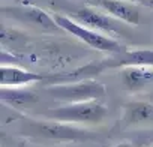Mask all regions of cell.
Instances as JSON below:
<instances>
[{"label":"cell","mask_w":153,"mask_h":147,"mask_svg":"<svg viewBox=\"0 0 153 147\" xmlns=\"http://www.w3.org/2000/svg\"><path fill=\"white\" fill-rule=\"evenodd\" d=\"M53 18L62 30H65V32L71 33L72 36L81 39L84 44H87L89 47H92L95 50L111 53V54H120V53L125 51V47L119 41H116L114 38L107 36L104 33H99L96 30L87 29V27L81 26L80 23L74 21L71 17H66V15H62V14H53Z\"/></svg>","instance_id":"cell-3"},{"label":"cell","mask_w":153,"mask_h":147,"mask_svg":"<svg viewBox=\"0 0 153 147\" xmlns=\"http://www.w3.org/2000/svg\"><path fill=\"white\" fill-rule=\"evenodd\" d=\"M108 110L104 104L99 101H90V102H80V104H66L59 108H53L47 113V117L50 120L76 125H99L107 117Z\"/></svg>","instance_id":"cell-1"},{"label":"cell","mask_w":153,"mask_h":147,"mask_svg":"<svg viewBox=\"0 0 153 147\" xmlns=\"http://www.w3.org/2000/svg\"><path fill=\"white\" fill-rule=\"evenodd\" d=\"M153 116V105L149 102H132L126 108V120L129 123H140Z\"/></svg>","instance_id":"cell-12"},{"label":"cell","mask_w":153,"mask_h":147,"mask_svg":"<svg viewBox=\"0 0 153 147\" xmlns=\"http://www.w3.org/2000/svg\"><path fill=\"white\" fill-rule=\"evenodd\" d=\"M120 77L128 90L137 92L153 83V68L152 66H125L122 68Z\"/></svg>","instance_id":"cell-10"},{"label":"cell","mask_w":153,"mask_h":147,"mask_svg":"<svg viewBox=\"0 0 153 147\" xmlns=\"http://www.w3.org/2000/svg\"><path fill=\"white\" fill-rule=\"evenodd\" d=\"M74 21L80 23L81 26L96 30V32H102L104 35H119L120 33V27L119 23L116 21V18H113L111 15H108L107 12L98 9V8H92V6H84L74 11L69 15Z\"/></svg>","instance_id":"cell-5"},{"label":"cell","mask_w":153,"mask_h":147,"mask_svg":"<svg viewBox=\"0 0 153 147\" xmlns=\"http://www.w3.org/2000/svg\"><path fill=\"white\" fill-rule=\"evenodd\" d=\"M44 80L45 77L41 74L21 69L18 66L2 65V68H0V84H2V87H23Z\"/></svg>","instance_id":"cell-7"},{"label":"cell","mask_w":153,"mask_h":147,"mask_svg":"<svg viewBox=\"0 0 153 147\" xmlns=\"http://www.w3.org/2000/svg\"><path fill=\"white\" fill-rule=\"evenodd\" d=\"M3 11H9L15 18L21 21H27L33 26H38L45 30L57 32L60 27L54 21L53 15H48L45 11L36 8V6H20V8H3Z\"/></svg>","instance_id":"cell-8"},{"label":"cell","mask_w":153,"mask_h":147,"mask_svg":"<svg viewBox=\"0 0 153 147\" xmlns=\"http://www.w3.org/2000/svg\"><path fill=\"white\" fill-rule=\"evenodd\" d=\"M30 132L38 137L48 140H60V141H76L83 138H90L89 131L75 128L69 123H62L56 120H39L30 123Z\"/></svg>","instance_id":"cell-4"},{"label":"cell","mask_w":153,"mask_h":147,"mask_svg":"<svg viewBox=\"0 0 153 147\" xmlns=\"http://www.w3.org/2000/svg\"><path fill=\"white\" fill-rule=\"evenodd\" d=\"M86 2L104 12H107L108 15H111L113 18L128 23L131 26H137L140 23V11L135 5L125 2V0H86Z\"/></svg>","instance_id":"cell-6"},{"label":"cell","mask_w":153,"mask_h":147,"mask_svg":"<svg viewBox=\"0 0 153 147\" xmlns=\"http://www.w3.org/2000/svg\"><path fill=\"white\" fill-rule=\"evenodd\" d=\"M116 147H132L129 143H122V144H119V146H116Z\"/></svg>","instance_id":"cell-13"},{"label":"cell","mask_w":153,"mask_h":147,"mask_svg":"<svg viewBox=\"0 0 153 147\" xmlns=\"http://www.w3.org/2000/svg\"><path fill=\"white\" fill-rule=\"evenodd\" d=\"M54 99L65 104H80L90 101H101L107 95L102 83L96 80H81L75 83L51 84L45 89Z\"/></svg>","instance_id":"cell-2"},{"label":"cell","mask_w":153,"mask_h":147,"mask_svg":"<svg viewBox=\"0 0 153 147\" xmlns=\"http://www.w3.org/2000/svg\"><path fill=\"white\" fill-rule=\"evenodd\" d=\"M152 147H153V146H152Z\"/></svg>","instance_id":"cell-14"},{"label":"cell","mask_w":153,"mask_h":147,"mask_svg":"<svg viewBox=\"0 0 153 147\" xmlns=\"http://www.w3.org/2000/svg\"><path fill=\"white\" fill-rule=\"evenodd\" d=\"M0 98L5 104H8L12 108H20L23 105L38 101L35 93L24 90L21 87H2V96Z\"/></svg>","instance_id":"cell-11"},{"label":"cell","mask_w":153,"mask_h":147,"mask_svg":"<svg viewBox=\"0 0 153 147\" xmlns=\"http://www.w3.org/2000/svg\"><path fill=\"white\" fill-rule=\"evenodd\" d=\"M117 57L102 60L104 69L107 68H125V66H152L153 68V50H125L120 54H116Z\"/></svg>","instance_id":"cell-9"}]
</instances>
